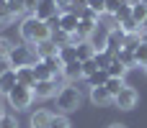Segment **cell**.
Instances as JSON below:
<instances>
[{
    "instance_id": "35",
    "label": "cell",
    "mask_w": 147,
    "mask_h": 128,
    "mask_svg": "<svg viewBox=\"0 0 147 128\" xmlns=\"http://www.w3.org/2000/svg\"><path fill=\"white\" fill-rule=\"evenodd\" d=\"M88 8H90V10H96L98 15H103V13H106V0H90V3H88Z\"/></svg>"
},
{
    "instance_id": "29",
    "label": "cell",
    "mask_w": 147,
    "mask_h": 128,
    "mask_svg": "<svg viewBox=\"0 0 147 128\" xmlns=\"http://www.w3.org/2000/svg\"><path fill=\"white\" fill-rule=\"evenodd\" d=\"M52 41L57 46H67V44H72V36L65 33V31H52Z\"/></svg>"
},
{
    "instance_id": "31",
    "label": "cell",
    "mask_w": 147,
    "mask_h": 128,
    "mask_svg": "<svg viewBox=\"0 0 147 128\" xmlns=\"http://www.w3.org/2000/svg\"><path fill=\"white\" fill-rule=\"evenodd\" d=\"M124 3H127V0H106V13L119 15V10L124 8Z\"/></svg>"
},
{
    "instance_id": "15",
    "label": "cell",
    "mask_w": 147,
    "mask_h": 128,
    "mask_svg": "<svg viewBox=\"0 0 147 128\" xmlns=\"http://www.w3.org/2000/svg\"><path fill=\"white\" fill-rule=\"evenodd\" d=\"M90 100H93V105H109V103H114V97L109 95L106 87H90Z\"/></svg>"
},
{
    "instance_id": "22",
    "label": "cell",
    "mask_w": 147,
    "mask_h": 128,
    "mask_svg": "<svg viewBox=\"0 0 147 128\" xmlns=\"http://www.w3.org/2000/svg\"><path fill=\"white\" fill-rule=\"evenodd\" d=\"M142 41H145V36H142L140 31H137V33H127V38H124V46H121V49H127V51H134V49H137Z\"/></svg>"
},
{
    "instance_id": "17",
    "label": "cell",
    "mask_w": 147,
    "mask_h": 128,
    "mask_svg": "<svg viewBox=\"0 0 147 128\" xmlns=\"http://www.w3.org/2000/svg\"><path fill=\"white\" fill-rule=\"evenodd\" d=\"M57 56L62 59V64H70V62H78V46H75V44H67V46H59Z\"/></svg>"
},
{
    "instance_id": "25",
    "label": "cell",
    "mask_w": 147,
    "mask_h": 128,
    "mask_svg": "<svg viewBox=\"0 0 147 128\" xmlns=\"http://www.w3.org/2000/svg\"><path fill=\"white\" fill-rule=\"evenodd\" d=\"M106 72H109V77H124V74H127V67H124V64L114 56V62L106 67Z\"/></svg>"
},
{
    "instance_id": "1",
    "label": "cell",
    "mask_w": 147,
    "mask_h": 128,
    "mask_svg": "<svg viewBox=\"0 0 147 128\" xmlns=\"http://www.w3.org/2000/svg\"><path fill=\"white\" fill-rule=\"evenodd\" d=\"M21 38L26 44H41V41L52 38V28L47 26V21H39L36 15H28L21 23Z\"/></svg>"
},
{
    "instance_id": "34",
    "label": "cell",
    "mask_w": 147,
    "mask_h": 128,
    "mask_svg": "<svg viewBox=\"0 0 147 128\" xmlns=\"http://www.w3.org/2000/svg\"><path fill=\"white\" fill-rule=\"evenodd\" d=\"M49 128H70V121H67L65 115H54L52 123H49Z\"/></svg>"
},
{
    "instance_id": "5",
    "label": "cell",
    "mask_w": 147,
    "mask_h": 128,
    "mask_svg": "<svg viewBox=\"0 0 147 128\" xmlns=\"http://www.w3.org/2000/svg\"><path fill=\"white\" fill-rule=\"evenodd\" d=\"M78 26H80V15L75 13V10H65V13H59V31H65V33H78Z\"/></svg>"
},
{
    "instance_id": "26",
    "label": "cell",
    "mask_w": 147,
    "mask_h": 128,
    "mask_svg": "<svg viewBox=\"0 0 147 128\" xmlns=\"http://www.w3.org/2000/svg\"><path fill=\"white\" fill-rule=\"evenodd\" d=\"M34 74H36V82H39V80H52V72H49V67H47L41 59L34 64Z\"/></svg>"
},
{
    "instance_id": "44",
    "label": "cell",
    "mask_w": 147,
    "mask_h": 128,
    "mask_svg": "<svg viewBox=\"0 0 147 128\" xmlns=\"http://www.w3.org/2000/svg\"><path fill=\"white\" fill-rule=\"evenodd\" d=\"M109 128H127L124 123H114V126H109Z\"/></svg>"
},
{
    "instance_id": "14",
    "label": "cell",
    "mask_w": 147,
    "mask_h": 128,
    "mask_svg": "<svg viewBox=\"0 0 147 128\" xmlns=\"http://www.w3.org/2000/svg\"><path fill=\"white\" fill-rule=\"evenodd\" d=\"M62 77L65 80H80L83 77V62L78 59V62H70V64H65V69H62Z\"/></svg>"
},
{
    "instance_id": "12",
    "label": "cell",
    "mask_w": 147,
    "mask_h": 128,
    "mask_svg": "<svg viewBox=\"0 0 147 128\" xmlns=\"http://www.w3.org/2000/svg\"><path fill=\"white\" fill-rule=\"evenodd\" d=\"M16 77H18V85H23V87H34V85H36L34 67H18V69H16Z\"/></svg>"
},
{
    "instance_id": "27",
    "label": "cell",
    "mask_w": 147,
    "mask_h": 128,
    "mask_svg": "<svg viewBox=\"0 0 147 128\" xmlns=\"http://www.w3.org/2000/svg\"><path fill=\"white\" fill-rule=\"evenodd\" d=\"M96 26H98V23H93V21H83V18H80V26H78V36H80V38H88V36L93 33V28H96Z\"/></svg>"
},
{
    "instance_id": "21",
    "label": "cell",
    "mask_w": 147,
    "mask_h": 128,
    "mask_svg": "<svg viewBox=\"0 0 147 128\" xmlns=\"http://www.w3.org/2000/svg\"><path fill=\"white\" fill-rule=\"evenodd\" d=\"M114 56H116V59H119V62H121V64H124L127 69L137 67V59H134V51H127V49H119V51H116Z\"/></svg>"
},
{
    "instance_id": "7",
    "label": "cell",
    "mask_w": 147,
    "mask_h": 128,
    "mask_svg": "<svg viewBox=\"0 0 147 128\" xmlns=\"http://www.w3.org/2000/svg\"><path fill=\"white\" fill-rule=\"evenodd\" d=\"M85 41H88V44H90L96 51H103V49H106V41H109V28L98 23V26L93 28V33H90Z\"/></svg>"
},
{
    "instance_id": "45",
    "label": "cell",
    "mask_w": 147,
    "mask_h": 128,
    "mask_svg": "<svg viewBox=\"0 0 147 128\" xmlns=\"http://www.w3.org/2000/svg\"><path fill=\"white\" fill-rule=\"evenodd\" d=\"M3 115H5V113H3V105H0V118H3Z\"/></svg>"
},
{
    "instance_id": "42",
    "label": "cell",
    "mask_w": 147,
    "mask_h": 128,
    "mask_svg": "<svg viewBox=\"0 0 147 128\" xmlns=\"http://www.w3.org/2000/svg\"><path fill=\"white\" fill-rule=\"evenodd\" d=\"M23 5H26V10L34 15V10H36V5H39V0H23Z\"/></svg>"
},
{
    "instance_id": "47",
    "label": "cell",
    "mask_w": 147,
    "mask_h": 128,
    "mask_svg": "<svg viewBox=\"0 0 147 128\" xmlns=\"http://www.w3.org/2000/svg\"><path fill=\"white\" fill-rule=\"evenodd\" d=\"M145 3H147V0H145Z\"/></svg>"
},
{
    "instance_id": "3",
    "label": "cell",
    "mask_w": 147,
    "mask_h": 128,
    "mask_svg": "<svg viewBox=\"0 0 147 128\" xmlns=\"http://www.w3.org/2000/svg\"><path fill=\"white\" fill-rule=\"evenodd\" d=\"M80 103H83V95H80V90L72 87V85H65V87L57 92V108H59L62 113H72V110H78Z\"/></svg>"
},
{
    "instance_id": "18",
    "label": "cell",
    "mask_w": 147,
    "mask_h": 128,
    "mask_svg": "<svg viewBox=\"0 0 147 128\" xmlns=\"http://www.w3.org/2000/svg\"><path fill=\"white\" fill-rule=\"evenodd\" d=\"M103 87L109 90V95H111V97H116V95H119V92H121L127 85H124V77H109Z\"/></svg>"
},
{
    "instance_id": "39",
    "label": "cell",
    "mask_w": 147,
    "mask_h": 128,
    "mask_svg": "<svg viewBox=\"0 0 147 128\" xmlns=\"http://www.w3.org/2000/svg\"><path fill=\"white\" fill-rule=\"evenodd\" d=\"M10 49H13V46H10V44H8V41H5V38H0V59H5V56H8V51H10Z\"/></svg>"
},
{
    "instance_id": "19",
    "label": "cell",
    "mask_w": 147,
    "mask_h": 128,
    "mask_svg": "<svg viewBox=\"0 0 147 128\" xmlns=\"http://www.w3.org/2000/svg\"><path fill=\"white\" fill-rule=\"evenodd\" d=\"M132 18H134L140 26L147 21V3H145V0H140V3H134V5H132Z\"/></svg>"
},
{
    "instance_id": "23",
    "label": "cell",
    "mask_w": 147,
    "mask_h": 128,
    "mask_svg": "<svg viewBox=\"0 0 147 128\" xmlns=\"http://www.w3.org/2000/svg\"><path fill=\"white\" fill-rule=\"evenodd\" d=\"M93 62H96V67H98V69H106V67L114 62V54H111V51H106V49H103V51H96Z\"/></svg>"
},
{
    "instance_id": "30",
    "label": "cell",
    "mask_w": 147,
    "mask_h": 128,
    "mask_svg": "<svg viewBox=\"0 0 147 128\" xmlns=\"http://www.w3.org/2000/svg\"><path fill=\"white\" fill-rule=\"evenodd\" d=\"M3 5L8 8V13H10V15H18V13H23V10H26L23 0H5Z\"/></svg>"
},
{
    "instance_id": "24",
    "label": "cell",
    "mask_w": 147,
    "mask_h": 128,
    "mask_svg": "<svg viewBox=\"0 0 147 128\" xmlns=\"http://www.w3.org/2000/svg\"><path fill=\"white\" fill-rule=\"evenodd\" d=\"M85 80H88V85H90V87H103V85H106V80H109V72H106V69H98V72H93V74H90V77H85Z\"/></svg>"
},
{
    "instance_id": "10",
    "label": "cell",
    "mask_w": 147,
    "mask_h": 128,
    "mask_svg": "<svg viewBox=\"0 0 147 128\" xmlns=\"http://www.w3.org/2000/svg\"><path fill=\"white\" fill-rule=\"evenodd\" d=\"M31 90H34L36 97H52V95H57V77H52V80H39Z\"/></svg>"
},
{
    "instance_id": "28",
    "label": "cell",
    "mask_w": 147,
    "mask_h": 128,
    "mask_svg": "<svg viewBox=\"0 0 147 128\" xmlns=\"http://www.w3.org/2000/svg\"><path fill=\"white\" fill-rule=\"evenodd\" d=\"M119 26H121V31H124V33H137V31H142V26H140L134 18H124Z\"/></svg>"
},
{
    "instance_id": "46",
    "label": "cell",
    "mask_w": 147,
    "mask_h": 128,
    "mask_svg": "<svg viewBox=\"0 0 147 128\" xmlns=\"http://www.w3.org/2000/svg\"><path fill=\"white\" fill-rule=\"evenodd\" d=\"M142 67H145V74H147V62H145V64H142Z\"/></svg>"
},
{
    "instance_id": "40",
    "label": "cell",
    "mask_w": 147,
    "mask_h": 128,
    "mask_svg": "<svg viewBox=\"0 0 147 128\" xmlns=\"http://www.w3.org/2000/svg\"><path fill=\"white\" fill-rule=\"evenodd\" d=\"M47 26H49L52 31H59V15H52V18L47 21Z\"/></svg>"
},
{
    "instance_id": "20",
    "label": "cell",
    "mask_w": 147,
    "mask_h": 128,
    "mask_svg": "<svg viewBox=\"0 0 147 128\" xmlns=\"http://www.w3.org/2000/svg\"><path fill=\"white\" fill-rule=\"evenodd\" d=\"M75 46H78V59H80V62H88V59L96 56V49H93L88 41H80V44H75Z\"/></svg>"
},
{
    "instance_id": "36",
    "label": "cell",
    "mask_w": 147,
    "mask_h": 128,
    "mask_svg": "<svg viewBox=\"0 0 147 128\" xmlns=\"http://www.w3.org/2000/svg\"><path fill=\"white\" fill-rule=\"evenodd\" d=\"M93 72H98V67H96V62H93V59H88V62H83V77H90Z\"/></svg>"
},
{
    "instance_id": "33",
    "label": "cell",
    "mask_w": 147,
    "mask_h": 128,
    "mask_svg": "<svg viewBox=\"0 0 147 128\" xmlns=\"http://www.w3.org/2000/svg\"><path fill=\"white\" fill-rule=\"evenodd\" d=\"M78 15H80L83 21H93V23H98V18H101V15H98L96 10H90V8H83V10L78 13Z\"/></svg>"
},
{
    "instance_id": "43",
    "label": "cell",
    "mask_w": 147,
    "mask_h": 128,
    "mask_svg": "<svg viewBox=\"0 0 147 128\" xmlns=\"http://www.w3.org/2000/svg\"><path fill=\"white\" fill-rule=\"evenodd\" d=\"M142 36H145V38H147V21H145V23H142Z\"/></svg>"
},
{
    "instance_id": "11",
    "label": "cell",
    "mask_w": 147,
    "mask_h": 128,
    "mask_svg": "<svg viewBox=\"0 0 147 128\" xmlns=\"http://www.w3.org/2000/svg\"><path fill=\"white\" fill-rule=\"evenodd\" d=\"M16 85H18V77H16V69L10 67V69H5L0 74V95H8Z\"/></svg>"
},
{
    "instance_id": "37",
    "label": "cell",
    "mask_w": 147,
    "mask_h": 128,
    "mask_svg": "<svg viewBox=\"0 0 147 128\" xmlns=\"http://www.w3.org/2000/svg\"><path fill=\"white\" fill-rule=\"evenodd\" d=\"M0 128H18V121L13 115H3L0 118Z\"/></svg>"
},
{
    "instance_id": "6",
    "label": "cell",
    "mask_w": 147,
    "mask_h": 128,
    "mask_svg": "<svg viewBox=\"0 0 147 128\" xmlns=\"http://www.w3.org/2000/svg\"><path fill=\"white\" fill-rule=\"evenodd\" d=\"M114 103H116L119 110H132V108L137 105V90H134V87H124V90L114 97Z\"/></svg>"
},
{
    "instance_id": "4",
    "label": "cell",
    "mask_w": 147,
    "mask_h": 128,
    "mask_svg": "<svg viewBox=\"0 0 147 128\" xmlns=\"http://www.w3.org/2000/svg\"><path fill=\"white\" fill-rule=\"evenodd\" d=\"M5 97H8V103H10V108L26 110V108L31 105V100H34V90H31V87H23V85H16Z\"/></svg>"
},
{
    "instance_id": "16",
    "label": "cell",
    "mask_w": 147,
    "mask_h": 128,
    "mask_svg": "<svg viewBox=\"0 0 147 128\" xmlns=\"http://www.w3.org/2000/svg\"><path fill=\"white\" fill-rule=\"evenodd\" d=\"M52 113L49 110H36L34 115H31V128H49V123H52Z\"/></svg>"
},
{
    "instance_id": "41",
    "label": "cell",
    "mask_w": 147,
    "mask_h": 128,
    "mask_svg": "<svg viewBox=\"0 0 147 128\" xmlns=\"http://www.w3.org/2000/svg\"><path fill=\"white\" fill-rule=\"evenodd\" d=\"M54 3H57V8H59V10H62V13H65V10H70V8H72V0H54Z\"/></svg>"
},
{
    "instance_id": "38",
    "label": "cell",
    "mask_w": 147,
    "mask_h": 128,
    "mask_svg": "<svg viewBox=\"0 0 147 128\" xmlns=\"http://www.w3.org/2000/svg\"><path fill=\"white\" fill-rule=\"evenodd\" d=\"M10 18H13V15L8 13V8H5V5H0V26H5Z\"/></svg>"
},
{
    "instance_id": "13",
    "label": "cell",
    "mask_w": 147,
    "mask_h": 128,
    "mask_svg": "<svg viewBox=\"0 0 147 128\" xmlns=\"http://www.w3.org/2000/svg\"><path fill=\"white\" fill-rule=\"evenodd\" d=\"M36 46V54H39V59H47V56H54L57 51H59V46L52 41V38H47V41H41V44H34Z\"/></svg>"
},
{
    "instance_id": "8",
    "label": "cell",
    "mask_w": 147,
    "mask_h": 128,
    "mask_svg": "<svg viewBox=\"0 0 147 128\" xmlns=\"http://www.w3.org/2000/svg\"><path fill=\"white\" fill-rule=\"evenodd\" d=\"M62 10L57 8V3L54 0H39V5H36V10H34V15L39 18V21H49L52 15H59Z\"/></svg>"
},
{
    "instance_id": "2",
    "label": "cell",
    "mask_w": 147,
    "mask_h": 128,
    "mask_svg": "<svg viewBox=\"0 0 147 128\" xmlns=\"http://www.w3.org/2000/svg\"><path fill=\"white\" fill-rule=\"evenodd\" d=\"M5 59H8V64L13 69H18V67H34L39 62V54H36L34 44H21V46H13Z\"/></svg>"
},
{
    "instance_id": "32",
    "label": "cell",
    "mask_w": 147,
    "mask_h": 128,
    "mask_svg": "<svg viewBox=\"0 0 147 128\" xmlns=\"http://www.w3.org/2000/svg\"><path fill=\"white\" fill-rule=\"evenodd\" d=\"M134 59H137V64H145L147 62V38L134 49Z\"/></svg>"
},
{
    "instance_id": "9",
    "label": "cell",
    "mask_w": 147,
    "mask_h": 128,
    "mask_svg": "<svg viewBox=\"0 0 147 128\" xmlns=\"http://www.w3.org/2000/svg\"><path fill=\"white\" fill-rule=\"evenodd\" d=\"M124 38H127V33L121 31V26H116V28H109V41H106V51H111V54H116L121 46H124Z\"/></svg>"
}]
</instances>
